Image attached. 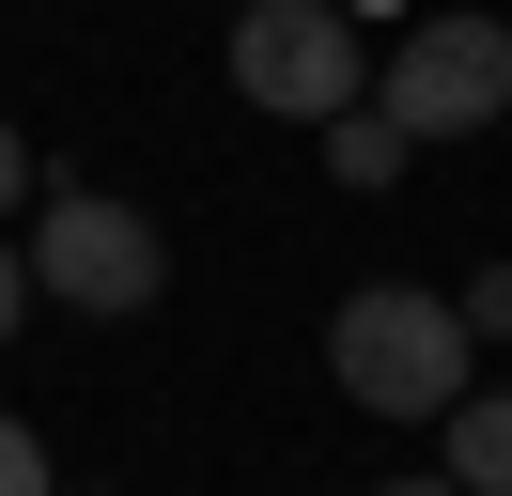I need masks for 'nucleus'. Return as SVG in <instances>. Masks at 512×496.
Wrapping results in <instances>:
<instances>
[{"label": "nucleus", "instance_id": "f257e3e1", "mask_svg": "<svg viewBox=\"0 0 512 496\" xmlns=\"http://www.w3.org/2000/svg\"><path fill=\"white\" fill-rule=\"evenodd\" d=\"M326 372H342L357 419H450L466 403V310L419 295V279H357L326 310Z\"/></svg>", "mask_w": 512, "mask_h": 496}, {"label": "nucleus", "instance_id": "f03ea898", "mask_svg": "<svg viewBox=\"0 0 512 496\" xmlns=\"http://www.w3.org/2000/svg\"><path fill=\"white\" fill-rule=\"evenodd\" d=\"M32 295H63V310H94V326H125V310H156L171 295V233L140 202H109V186H32Z\"/></svg>", "mask_w": 512, "mask_h": 496}, {"label": "nucleus", "instance_id": "7ed1b4c3", "mask_svg": "<svg viewBox=\"0 0 512 496\" xmlns=\"http://www.w3.org/2000/svg\"><path fill=\"white\" fill-rule=\"evenodd\" d=\"M373 109L404 124V140H481V124H512V31H497V16H466V0L404 16V47H388Z\"/></svg>", "mask_w": 512, "mask_h": 496}, {"label": "nucleus", "instance_id": "20e7f679", "mask_svg": "<svg viewBox=\"0 0 512 496\" xmlns=\"http://www.w3.org/2000/svg\"><path fill=\"white\" fill-rule=\"evenodd\" d=\"M233 93L280 124H342L357 109V16L342 0H249L233 16Z\"/></svg>", "mask_w": 512, "mask_h": 496}, {"label": "nucleus", "instance_id": "39448f33", "mask_svg": "<svg viewBox=\"0 0 512 496\" xmlns=\"http://www.w3.org/2000/svg\"><path fill=\"white\" fill-rule=\"evenodd\" d=\"M450 496H512V388L450 403Z\"/></svg>", "mask_w": 512, "mask_h": 496}, {"label": "nucleus", "instance_id": "423d86ee", "mask_svg": "<svg viewBox=\"0 0 512 496\" xmlns=\"http://www.w3.org/2000/svg\"><path fill=\"white\" fill-rule=\"evenodd\" d=\"M404 155H419V140H404V124H388V109H373V93H357V109H342V124H326V171H342V186H357V202H373V186H404Z\"/></svg>", "mask_w": 512, "mask_h": 496}, {"label": "nucleus", "instance_id": "0eeeda50", "mask_svg": "<svg viewBox=\"0 0 512 496\" xmlns=\"http://www.w3.org/2000/svg\"><path fill=\"white\" fill-rule=\"evenodd\" d=\"M0 496H63V481H47V434H32V419H0Z\"/></svg>", "mask_w": 512, "mask_h": 496}, {"label": "nucleus", "instance_id": "6e6552de", "mask_svg": "<svg viewBox=\"0 0 512 496\" xmlns=\"http://www.w3.org/2000/svg\"><path fill=\"white\" fill-rule=\"evenodd\" d=\"M466 341H512V264H481V279H466Z\"/></svg>", "mask_w": 512, "mask_h": 496}, {"label": "nucleus", "instance_id": "1a4fd4ad", "mask_svg": "<svg viewBox=\"0 0 512 496\" xmlns=\"http://www.w3.org/2000/svg\"><path fill=\"white\" fill-rule=\"evenodd\" d=\"M32 202V140H16V124H0V217Z\"/></svg>", "mask_w": 512, "mask_h": 496}, {"label": "nucleus", "instance_id": "9d476101", "mask_svg": "<svg viewBox=\"0 0 512 496\" xmlns=\"http://www.w3.org/2000/svg\"><path fill=\"white\" fill-rule=\"evenodd\" d=\"M16 310H32V264H16V233H0V341H16Z\"/></svg>", "mask_w": 512, "mask_h": 496}, {"label": "nucleus", "instance_id": "9b49d317", "mask_svg": "<svg viewBox=\"0 0 512 496\" xmlns=\"http://www.w3.org/2000/svg\"><path fill=\"white\" fill-rule=\"evenodd\" d=\"M373 496H450V481H373Z\"/></svg>", "mask_w": 512, "mask_h": 496}, {"label": "nucleus", "instance_id": "f8f14e48", "mask_svg": "<svg viewBox=\"0 0 512 496\" xmlns=\"http://www.w3.org/2000/svg\"><path fill=\"white\" fill-rule=\"evenodd\" d=\"M342 16H373V0H342Z\"/></svg>", "mask_w": 512, "mask_h": 496}]
</instances>
